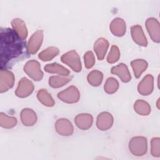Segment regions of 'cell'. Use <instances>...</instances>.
<instances>
[{
    "instance_id": "2e32d148",
    "label": "cell",
    "mask_w": 160,
    "mask_h": 160,
    "mask_svg": "<svg viewBox=\"0 0 160 160\" xmlns=\"http://www.w3.org/2000/svg\"><path fill=\"white\" fill-rule=\"evenodd\" d=\"M111 72L117 75L123 82H128L131 79V76L128 66L124 63H120L111 68Z\"/></svg>"
},
{
    "instance_id": "8992f818",
    "label": "cell",
    "mask_w": 160,
    "mask_h": 160,
    "mask_svg": "<svg viewBox=\"0 0 160 160\" xmlns=\"http://www.w3.org/2000/svg\"><path fill=\"white\" fill-rule=\"evenodd\" d=\"M43 31L38 30L30 37L27 43V50L29 54H34L41 48L43 41Z\"/></svg>"
},
{
    "instance_id": "d4e9b609",
    "label": "cell",
    "mask_w": 160,
    "mask_h": 160,
    "mask_svg": "<svg viewBox=\"0 0 160 160\" xmlns=\"http://www.w3.org/2000/svg\"><path fill=\"white\" fill-rule=\"evenodd\" d=\"M134 109L138 114L141 116H148L151 112L150 105L142 99H138L134 102Z\"/></svg>"
},
{
    "instance_id": "ac0fdd59",
    "label": "cell",
    "mask_w": 160,
    "mask_h": 160,
    "mask_svg": "<svg viewBox=\"0 0 160 160\" xmlns=\"http://www.w3.org/2000/svg\"><path fill=\"white\" fill-rule=\"evenodd\" d=\"M36 113L31 109L24 108L21 112V120L26 126H32L37 122Z\"/></svg>"
},
{
    "instance_id": "277c9868",
    "label": "cell",
    "mask_w": 160,
    "mask_h": 160,
    "mask_svg": "<svg viewBox=\"0 0 160 160\" xmlns=\"http://www.w3.org/2000/svg\"><path fill=\"white\" fill-rule=\"evenodd\" d=\"M58 98L66 103H76L80 99V92L74 86H70L66 89L58 92Z\"/></svg>"
},
{
    "instance_id": "3957f363",
    "label": "cell",
    "mask_w": 160,
    "mask_h": 160,
    "mask_svg": "<svg viewBox=\"0 0 160 160\" xmlns=\"http://www.w3.org/2000/svg\"><path fill=\"white\" fill-rule=\"evenodd\" d=\"M61 60L76 72H80L82 69L80 57L75 50H71L64 53L61 56Z\"/></svg>"
},
{
    "instance_id": "6da1fadb",
    "label": "cell",
    "mask_w": 160,
    "mask_h": 160,
    "mask_svg": "<svg viewBox=\"0 0 160 160\" xmlns=\"http://www.w3.org/2000/svg\"><path fill=\"white\" fill-rule=\"evenodd\" d=\"M28 54L26 41L22 40L13 29L1 28V69L11 68L16 62L28 58Z\"/></svg>"
},
{
    "instance_id": "44dd1931",
    "label": "cell",
    "mask_w": 160,
    "mask_h": 160,
    "mask_svg": "<svg viewBox=\"0 0 160 160\" xmlns=\"http://www.w3.org/2000/svg\"><path fill=\"white\" fill-rule=\"evenodd\" d=\"M131 67L133 69L134 76L136 78H140L142 73L148 68V64L146 61L142 59H137L131 62Z\"/></svg>"
},
{
    "instance_id": "7a4b0ae2",
    "label": "cell",
    "mask_w": 160,
    "mask_h": 160,
    "mask_svg": "<svg viewBox=\"0 0 160 160\" xmlns=\"http://www.w3.org/2000/svg\"><path fill=\"white\" fill-rule=\"evenodd\" d=\"M130 152L136 156L144 155L148 150L147 138L144 136H134L129 142Z\"/></svg>"
},
{
    "instance_id": "4dcf8cb0",
    "label": "cell",
    "mask_w": 160,
    "mask_h": 160,
    "mask_svg": "<svg viewBox=\"0 0 160 160\" xmlns=\"http://www.w3.org/2000/svg\"><path fill=\"white\" fill-rule=\"evenodd\" d=\"M85 67L87 69L91 68L95 64V57L93 52L91 51H87L84 55Z\"/></svg>"
},
{
    "instance_id": "f546056e",
    "label": "cell",
    "mask_w": 160,
    "mask_h": 160,
    "mask_svg": "<svg viewBox=\"0 0 160 160\" xmlns=\"http://www.w3.org/2000/svg\"><path fill=\"white\" fill-rule=\"evenodd\" d=\"M151 152L154 157L160 156V139L159 138H153L151 141Z\"/></svg>"
},
{
    "instance_id": "30bf717a",
    "label": "cell",
    "mask_w": 160,
    "mask_h": 160,
    "mask_svg": "<svg viewBox=\"0 0 160 160\" xmlns=\"http://www.w3.org/2000/svg\"><path fill=\"white\" fill-rule=\"evenodd\" d=\"M55 129L61 136H71L74 132V128L72 123L68 119L61 118L55 122Z\"/></svg>"
},
{
    "instance_id": "e0dca14e",
    "label": "cell",
    "mask_w": 160,
    "mask_h": 160,
    "mask_svg": "<svg viewBox=\"0 0 160 160\" xmlns=\"http://www.w3.org/2000/svg\"><path fill=\"white\" fill-rule=\"evenodd\" d=\"M109 48L108 41L103 38H98L94 44V51L99 60H102L107 52Z\"/></svg>"
},
{
    "instance_id": "d6986e66",
    "label": "cell",
    "mask_w": 160,
    "mask_h": 160,
    "mask_svg": "<svg viewBox=\"0 0 160 160\" xmlns=\"http://www.w3.org/2000/svg\"><path fill=\"white\" fill-rule=\"evenodd\" d=\"M11 26L18 36L24 41L28 36V29L24 21L20 18H15L12 20Z\"/></svg>"
},
{
    "instance_id": "484cf974",
    "label": "cell",
    "mask_w": 160,
    "mask_h": 160,
    "mask_svg": "<svg viewBox=\"0 0 160 160\" xmlns=\"http://www.w3.org/2000/svg\"><path fill=\"white\" fill-rule=\"evenodd\" d=\"M103 79V74L102 73L98 70H93L91 71L88 76L87 79L89 84L92 86H99Z\"/></svg>"
},
{
    "instance_id": "83f0119b",
    "label": "cell",
    "mask_w": 160,
    "mask_h": 160,
    "mask_svg": "<svg viewBox=\"0 0 160 160\" xmlns=\"http://www.w3.org/2000/svg\"><path fill=\"white\" fill-rule=\"evenodd\" d=\"M119 82L116 79L112 77L108 78L104 84V89L108 94H113L116 92L119 88Z\"/></svg>"
},
{
    "instance_id": "4fadbf2b",
    "label": "cell",
    "mask_w": 160,
    "mask_h": 160,
    "mask_svg": "<svg viewBox=\"0 0 160 160\" xmlns=\"http://www.w3.org/2000/svg\"><path fill=\"white\" fill-rule=\"evenodd\" d=\"M111 32L116 36H123L126 31V24L124 20L121 18L114 19L109 25Z\"/></svg>"
},
{
    "instance_id": "5bb4252c",
    "label": "cell",
    "mask_w": 160,
    "mask_h": 160,
    "mask_svg": "<svg viewBox=\"0 0 160 160\" xmlns=\"http://www.w3.org/2000/svg\"><path fill=\"white\" fill-rule=\"evenodd\" d=\"M131 36L133 41L139 46L146 47L148 45V41L144 33L142 27L136 24L132 26L131 28Z\"/></svg>"
},
{
    "instance_id": "7c38bea8",
    "label": "cell",
    "mask_w": 160,
    "mask_h": 160,
    "mask_svg": "<svg viewBox=\"0 0 160 160\" xmlns=\"http://www.w3.org/2000/svg\"><path fill=\"white\" fill-rule=\"evenodd\" d=\"M114 122L112 114L108 112H102L98 114L96 121V126L101 131H107L109 129Z\"/></svg>"
},
{
    "instance_id": "f1b7e54d",
    "label": "cell",
    "mask_w": 160,
    "mask_h": 160,
    "mask_svg": "<svg viewBox=\"0 0 160 160\" xmlns=\"http://www.w3.org/2000/svg\"><path fill=\"white\" fill-rule=\"evenodd\" d=\"M120 58V51L119 48L116 45H112L111 50L107 56V61L110 64L117 62Z\"/></svg>"
},
{
    "instance_id": "9a60e30c",
    "label": "cell",
    "mask_w": 160,
    "mask_h": 160,
    "mask_svg": "<svg viewBox=\"0 0 160 160\" xmlns=\"http://www.w3.org/2000/svg\"><path fill=\"white\" fill-rule=\"evenodd\" d=\"M76 126L82 130L89 129L93 122V118L91 114L88 113H81L78 114L74 118Z\"/></svg>"
},
{
    "instance_id": "cb8c5ba5",
    "label": "cell",
    "mask_w": 160,
    "mask_h": 160,
    "mask_svg": "<svg viewBox=\"0 0 160 160\" xmlns=\"http://www.w3.org/2000/svg\"><path fill=\"white\" fill-rule=\"evenodd\" d=\"M59 52V50L58 48L54 46H50L41 51L39 54L38 58L42 61H49L58 56Z\"/></svg>"
},
{
    "instance_id": "9c48e42d",
    "label": "cell",
    "mask_w": 160,
    "mask_h": 160,
    "mask_svg": "<svg viewBox=\"0 0 160 160\" xmlns=\"http://www.w3.org/2000/svg\"><path fill=\"white\" fill-rule=\"evenodd\" d=\"M146 27L151 39L157 43L160 41V26L154 18H149L146 21Z\"/></svg>"
},
{
    "instance_id": "52a82bcc",
    "label": "cell",
    "mask_w": 160,
    "mask_h": 160,
    "mask_svg": "<svg viewBox=\"0 0 160 160\" xmlns=\"http://www.w3.org/2000/svg\"><path fill=\"white\" fill-rule=\"evenodd\" d=\"M34 86L32 81L28 78H22L18 82V87L15 91V94L21 98H24L32 94Z\"/></svg>"
},
{
    "instance_id": "7402d4cb",
    "label": "cell",
    "mask_w": 160,
    "mask_h": 160,
    "mask_svg": "<svg viewBox=\"0 0 160 160\" xmlns=\"http://www.w3.org/2000/svg\"><path fill=\"white\" fill-rule=\"evenodd\" d=\"M72 78L70 76H52L49 78V84L51 88H58L70 82Z\"/></svg>"
},
{
    "instance_id": "5b68a950",
    "label": "cell",
    "mask_w": 160,
    "mask_h": 160,
    "mask_svg": "<svg viewBox=\"0 0 160 160\" xmlns=\"http://www.w3.org/2000/svg\"><path fill=\"white\" fill-rule=\"evenodd\" d=\"M24 71L29 77L36 81H41L43 77V72L41 71L39 62L34 59L28 61L25 64Z\"/></svg>"
},
{
    "instance_id": "603a6c76",
    "label": "cell",
    "mask_w": 160,
    "mask_h": 160,
    "mask_svg": "<svg viewBox=\"0 0 160 160\" xmlns=\"http://www.w3.org/2000/svg\"><path fill=\"white\" fill-rule=\"evenodd\" d=\"M37 98L39 102L47 107H52L55 102L51 94L46 89H40L37 93Z\"/></svg>"
},
{
    "instance_id": "ba28073f",
    "label": "cell",
    "mask_w": 160,
    "mask_h": 160,
    "mask_svg": "<svg viewBox=\"0 0 160 160\" xmlns=\"http://www.w3.org/2000/svg\"><path fill=\"white\" fill-rule=\"evenodd\" d=\"M15 77L14 74L7 69L0 71V92L1 93L8 91L14 84Z\"/></svg>"
},
{
    "instance_id": "8fae6325",
    "label": "cell",
    "mask_w": 160,
    "mask_h": 160,
    "mask_svg": "<svg viewBox=\"0 0 160 160\" xmlns=\"http://www.w3.org/2000/svg\"><path fill=\"white\" fill-rule=\"evenodd\" d=\"M154 89V78L151 74H147L139 82L138 92L142 96H148L152 93Z\"/></svg>"
},
{
    "instance_id": "ffe728a7",
    "label": "cell",
    "mask_w": 160,
    "mask_h": 160,
    "mask_svg": "<svg viewBox=\"0 0 160 160\" xmlns=\"http://www.w3.org/2000/svg\"><path fill=\"white\" fill-rule=\"evenodd\" d=\"M44 69V71L47 72L58 74L60 76H69L70 74V71L67 68L56 62L46 64Z\"/></svg>"
},
{
    "instance_id": "4316f807",
    "label": "cell",
    "mask_w": 160,
    "mask_h": 160,
    "mask_svg": "<svg viewBox=\"0 0 160 160\" xmlns=\"http://www.w3.org/2000/svg\"><path fill=\"white\" fill-rule=\"evenodd\" d=\"M17 119L15 117L9 116L4 112L0 113V125L2 128L11 129L17 124Z\"/></svg>"
}]
</instances>
